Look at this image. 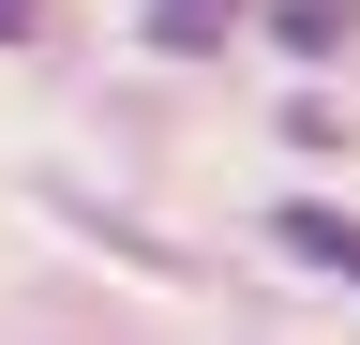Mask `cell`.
<instances>
[{
    "label": "cell",
    "mask_w": 360,
    "mask_h": 345,
    "mask_svg": "<svg viewBox=\"0 0 360 345\" xmlns=\"http://www.w3.org/2000/svg\"><path fill=\"white\" fill-rule=\"evenodd\" d=\"M135 30H150L165 60H210L225 30H240V0H150V15H135Z\"/></svg>",
    "instance_id": "cell-2"
},
{
    "label": "cell",
    "mask_w": 360,
    "mask_h": 345,
    "mask_svg": "<svg viewBox=\"0 0 360 345\" xmlns=\"http://www.w3.org/2000/svg\"><path fill=\"white\" fill-rule=\"evenodd\" d=\"M30 30H45V0H0V46H30Z\"/></svg>",
    "instance_id": "cell-4"
},
{
    "label": "cell",
    "mask_w": 360,
    "mask_h": 345,
    "mask_svg": "<svg viewBox=\"0 0 360 345\" xmlns=\"http://www.w3.org/2000/svg\"><path fill=\"white\" fill-rule=\"evenodd\" d=\"M270 30L315 60V46H345V30H360V0H270Z\"/></svg>",
    "instance_id": "cell-3"
},
{
    "label": "cell",
    "mask_w": 360,
    "mask_h": 345,
    "mask_svg": "<svg viewBox=\"0 0 360 345\" xmlns=\"http://www.w3.org/2000/svg\"><path fill=\"white\" fill-rule=\"evenodd\" d=\"M270 240H285L300 271H345V285H360V210H330V195H285V210H270Z\"/></svg>",
    "instance_id": "cell-1"
}]
</instances>
